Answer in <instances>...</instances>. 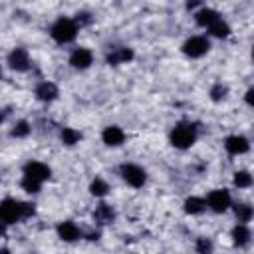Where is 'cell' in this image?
Instances as JSON below:
<instances>
[{"mask_svg": "<svg viewBox=\"0 0 254 254\" xmlns=\"http://www.w3.org/2000/svg\"><path fill=\"white\" fill-rule=\"evenodd\" d=\"M36 214V204L34 202H24L16 198H4L0 204V218L4 224H14L26 218H32Z\"/></svg>", "mask_w": 254, "mask_h": 254, "instance_id": "1", "label": "cell"}, {"mask_svg": "<svg viewBox=\"0 0 254 254\" xmlns=\"http://www.w3.org/2000/svg\"><path fill=\"white\" fill-rule=\"evenodd\" d=\"M196 139H198V127L190 121H179L169 133V141L175 149H190Z\"/></svg>", "mask_w": 254, "mask_h": 254, "instance_id": "2", "label": "cell"}, {"mask_svg": "<svg viewBox=\"0 0 254 254\" xmlns=\"http://www.w3.org/2000/svg\"><path fill=\"white\" fill-rule=\"evenodd\" d=\"M77 24L73 22V18H58L54 24H52V28H50V36H52V40L54 42H58V44H69V42H73L75 40V36H77Z\"/></svg>", "mask_w": 254, "mask_h": 254, "instance_id": "3", "label": "cell"}, {"mask_svg": "<svg viewBox=\"0 0 254 254\" xmlns=\"http://www.w3.org/2000/svg\"><path fill=\"white\" fill-rule=\"evenodd\" d=\"M119 175H121V179H123L129 187H133V189H141V187L147 183V173H145V169L139 167V165H135V163H125V165H121V167H119Z\"/></svg>", "mask_w": 254, "mask_h": 254, "instance_id": "4", "label": "cell"}, {"mask_svg": "<svg viewBox=\"0 0 254 254\" xmlns=\"http://www.w3.org/2000/svg\"><path fill=\"white\" fill-rule=\"evenodd\" d=\"M206 204L212 212H226L232 206V196L226 189H214L206 196Z\"/></svg>", "mask_w": 254, "mask_h": 254, "instance_id": "5", "label": "cell"}, {"mask_svg": "<svg viewBox=\"0 0 254 254\" xmlns=\"http://www.w3.org/2000/svg\"><path fill=\"white\" fill-rule=\"evenodd\" d=\"M210 50V42L204 36H190L183 44V54L189 58H202Z\"/></svg>", "mask_w": 254, "mask_h": 254, "instance_id": "6", "label": "cell"}, {"mask_svg": "<svg viewBox=\"0 0 254 254\" xmlns=\"http://www.w3.org/2000/svg\"><path fill=\"white\" fill-rule=\"evenodd\" d=\"M6 64L12 71H28L32 62H30V54L26 48H14L8 58H6Z\"/></svg>", "mask_w": 254, "mask_h": 254, "instance_id": "7", "label": "cell"}, {"mask_svg": "<svg viewBox=\"0 0 254 254\" xmlns=\"http://www.w3.org/2000/svg\"><path fill=\"white\" fill-rule=\"evenodd\" d=\"M22 175H24V177H30V179H36V181H40V183H44V181L50 179L52 169H50L46 163H42V161H28V163L22 167Z\"/></svg>", "mask_w": 254, "mask_h": 254, "instance_id": "8", "label": "cell"}, {"mask_svg": "<svg viewBox=\"0 0 254 254\" xmlns=\"http://www.w3.org/2000/svg\"><path fill=\"white\" fill-rule=\"evenodd\" d=\"M135 58V52L129 48V46H113L107 56H105V62L109 65H119V64H129L131 60Z\"/></svg>", "mask_w": 254, "mask_h": 254, "instance_id": "9", "label": "cell"}, {"mask_svg": "<svg viewBox=\"0 0 254 254\" xmlns=\"http://www.w3.org/2000/svg\"><path fill=\"white\" fill-rule=\"evenodd\" d=\"M34 95H36V99H38V101H42V103H52V101H56V99H58L60 89H58V85H56L54 81L44 79V81H40V83L36 85Z\"/></svg>", "mask_w": 254, "mask_h": 254, "instance_id": "10", "label": "cell"}, {"mask_svg": "<svg viewBox=\"0 0 254 254\" xmlns=\"http://www.w3.org/2000/svg\"><path fill=\"white\" fill-rule=\"evenodd\" d=\"M93 64V54L87 48H75L69 54V65L73 69H87Z\"/></svg>", "mask_w": 254, "mask_h": 254, "instance_id": "11", "label": "cell"}, {"mask_svg": "<svg viewBox=\"0 0 254 254\" xmlns=\"http://www.w3.org/2000/svg\"><path fill=\"white\" fill-rule=\"evenodd\" d=\"M56 232H58L60 240H64V242H75L81 238V230L73 220H62L56 226Z\"/></svg>", "mask_w": 254, "mask_h": 254, "instance_id": "12", "label": "cell"}, {"mask_svg": "<svg viewBox=\"0 0 254 254\" xmlns=\"http://www.w3.org/2000/svg\"><path fill=\"white\" fill-rule=\"evenodd\" d=\"M101 141L107 147H121L125 143V131L119 125H107L101 131Z\"/></svg>", "mask_w": 254, "mask_h": 254, "instance_id": "13", "label": "cell"}, {"mask_svg": "<svg viewBox=\"0 0 254 254\" xmlns=\"http://www.w3.org/2000/svg\"><path fill=\"white\" fill-rule=\"evenodd\" d=\"M224 149L230 155H244L250 151V141L244 135H228L224 139Z\"/></svg>", "mask_w": 254, "mask_h": 254, "instance_id": "14", "label": "cell"}, {"mask_svg": "<svg viewBox=\"0 0 254 254\" xmlns=\"http://www.w3.org/2000/svg\"><path fill=\"white\" fill-rule=\"evenodd\" d=\"M220 18H218V12L214 10V8H208V6H202L200 10H196L194 12V22L198 24V26H202V28H210L214 22H218Z\"/></svg>", "mask_w": 254, "mask_h": 254, "instance_id": "15", "label": "cell"}, {"mask_svg": "<svg viewBox=\"0 0 254 254\" xmlns=\"http://www.w3.org/2000/svg\"><path fill=\"white\" fill-rule=\"evenodd\" d=\"M93 220H95L97 224H111V222L115 220V210H113V206L107 204V202H99V204L95 206V210H93Z\"/></svg>", "mask_w": 254, "mask_h": 254, "instance_id": "16", "label": "cell"}, {"mask_svg": "<svg viewBox=\"0 0 254 254\" xmlns=\"http://www.w3.org/2000/svg\"><path fill=\"white\" fill-rule=\"evenodd\" d=\"M230 238H232V244L242 248V246H248L250 244V238H252V232L246 224H236L232 230H230Z\"/></svg>", "mask_w": 254, "mask_h": 254, "instance_id": "17", "label": "cell"}, {"mask_svg": "<svg viewBox=\"0 0 254 254\" xmlns=\"http://www.w3.org/2000/svg\"><path fill=\"white\" fill-rule=\"evenodd\" d=\"M185 212L187 214H202L206 208H208V204H206V200L202 198V196H189L187 200H185Z\"/></svg>", "mask_w": 254, "mask_h": 254, "instance_id": "18", "label": "cell"}, {"mask_svg": "<svg viewBox=\"0 0 254 254\" xmlns=\"http://www.w3.org/2000/svg\"><path fill=\"white\" fill-rule=\"evenodd\" d=\"M232 210H234V216L240 224H246L254 218V206H250L248 202H236L232 206Z\"/></svg>", "mask_w": 254, "mask_h": 254, "instance_id": "19", "label": "cell"}, {"mask_svg": "<svg viewBox=\"0 0 254 254\" xmlns=\"http://www.w3.org/2000/svg\"><path fill=\"white\" fill-rule=\"evenodd\" d=\"M81 131H77L75 127H62V131H60V139H62V143L65 145V147H73V145H77L79 141H81Z\"/></svg>", "mask_w": 254, "mask_h": 254, "instance_id": "20", "label": "cell"}, {"mask_svg": "<svg viewBox=\"0 0 254 254\" xmlns=\"http://www.w3.org/2000/svg\"><path fill=\"white\" fill-rule=\"evenodd\" d=\"M30 133H32V125H30V121H26V119L14 121L12 129H10V135L16 137V139H24V137H28Z\"/></svg>", "mask_w": 254, "mask_h": 254, "instance_id": "21", "label": "cell"}, {"mask_svg": "<svg viewBox=\"0 0 254 254\" xmlns=\"http://www.w3.org/2000/svg\"><path fill=\"white\" fill-rule=\"evenodd\" d=\"M232 185H234L236 189H248V187L254 185V177H252L248 171L240 169V171L234 173V177H232Z\"/></svg>", "mask_w": 254, "mask_h": 254, "instance_id": "22", "label": "cell"}, {"mask_svg": "<svg viewBox=\"0 0 254 254\" xmlns=\"http://www.w3.org/2000/svg\"><path fill=\"white\" fill-rule=\"evenodd\" d=\"M89 192H91L93 196H97V198L105 196V194L109 192V185H107V181L101 179V177H95V179L89 183Z\"/></svg>", "mask_w": 254, "mask_h": 254, "instance_id": "23", "label": "cell"}, {"mask_svg": "<svg viewBox=\"0 0 254 254\" xmlns=\"http://www.w3.org/2000/svg\"><path fill=\"white\" fill-rule=\"evenodd\" d=\"M208 34H210L212 38H218V40L228 38V36H230V26H228L224 20H218V22H214V24L208 28Z\"/></svg>", "mask_w": 254, "mask_h": 254, "instance_id": "24", "label": "cell"}, {"mask_svg": "<svg viewBox=\"0 0 254 254\" xmlns=\"http://www.w3.org/2000/svg\"><path fill=\"white\" fill-rule=\"evenodd\" d=\"M208 95H210V99H212L214 103H220V101H224V99L228 97V87H226L224 83H214V85L210 87Z\"/></svg>", "mask_w": 254, "mask_h": 254, "instance_id": "25", "label": "cell"}, {"mask_svg": "<svg viewBox=\"0 0 254 254\" xmlns=\"http://www.w3.org/2000/svg\"><path fill=\"white\" fill-rule=\"evenodd\" d=\"M20 187H22V190H26L28 194H38L40 189H42V183L36 181V179H30V177H24V175H22Z\"/></svg>", "mask_w": 254, "mask_h": 254, "instance_id": "26", "label": "cell"}, {"mask_svg": "<svg viewBox=\"0 0 254 254\" xmlns=\"http://www.w3.org/2000/svg\"><path fill=\"white\" fill-rule=\"evenodd\" d=\"M212 250H214V244H212L210 238H206V236L196 238V242H194V252L196 254H212Z\"/></svg>", "mask_w": 254, "mask_h": 254, "instance_id": "27", "label": "cell"}, {"mask_svg": "<svg viewBox=\"0 0 254 254\" xmlns=\"http://www.w3.org/2000/svg\"><path fill=\"white\" fill-rule=\"evenodd\" d=\"M73 22L77 24V28H83V26H89V24L93 22V16H91L87 10H79V12H75Z\"/></svg>", "mask_w": 254, "mask_h": 254, "instance_id": "28", "label": "cell"}, {"mask_svg": "<svg viewBox=\"0 0 254 254\" xmlns=\"http://www.w3.org/2000/svg\"><path fill=\"white\" fill-rule=\"evenodd\" d=\"M244 101H246V105L254 107V87H250V89L244 93Z\"/></svg>", "mask_w": 254, "mask_h": 254, "instance_id": "29", "label": "cell"}, {"mask_svg": "<svg viewBox=\"0 0 254 254\" xmlns=\"http://www.w3.org/2000/svg\"><path fill=\"white\" fill-rule=\"evenodd\" d=\"M187 8H189V10H196V8L200 10L202 6H200V2H187Z\"/></svg>", "mask_w": 254, "mask_h": 254, "instance_id": "30", "label": "cell"}, {"mask_svg": "<svg viewBox=\"0 0 254 254\" xmlns=\"http://www.w3.org/2000/svg\"><path fill=\"white\" fill-rule=\"evenodd\" d=\"M87 240H89V242H97V240H99V232H89V234H87Z\"/></svg>", "mask_w": 254, "mask_h": 254, "instance_id": "31", "label": "cell"}, {"mask_svg": "<svg viewBox=\"0 0 254 254\" xmlns=\"http://www.w3.org/2000/svg\"><path fill=\"white\" fill-rule=\"evenodd\" d=\"M0 254H12V252H10V250H8V248H6V246H4V248H2V250H0Z\"/></svg>", "mask_w": 254, "mask_h": 254, "instance_id": "32", "label": "cell"}, {"mask_svg": "<svg viewBox=\"0 0 254 254\" xmlns=\"http://www.w3.org/2000/svg\"><path fill=\"white\" fill-rule=\"evenodd\" d=\"M252 58H254V46H252Z\"/></svg>", "mask_w": 254, "mask_h": 254, "instance_id": "33", "label": "cell"}]
</instances>
